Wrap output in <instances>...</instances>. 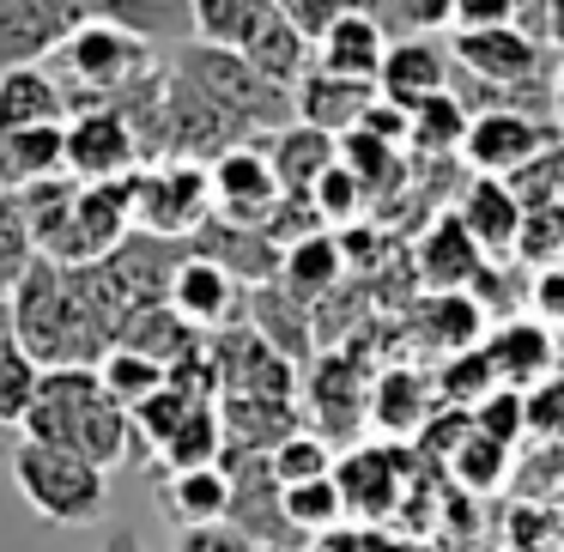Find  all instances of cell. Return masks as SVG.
I'll list each match as a JSON object with an SVG mask.
<instances>
[{"mask_svg":"<svg viewBox=\"0 0 564 552\" xmlns=\"http://www.w3.org/2000/svg\"><path fill=\"white\" fill-rule=\"evenodd\" d=\"M467 419H474V431H486L491 443L516 450V437L528 431V401H522L516 389H491V394H486V401H479Z\"/></svg>","mask_w":564,"mask_h":552,"instance_id":"obj_43","label":"cell"},{"mask_svg":"<svg viewBox=\"0 0 564 552\" xmlns=\"http://www.w3.org/2000/svg\"><path fill=\"white\" fill-rule=\"evenodd\" d=\"M340 268H346V249L334 243L328 231H310V237H297L292 249L280 256V280H285V292L292 297H322L334 280H340Z\"/></svg>","mask_w":564,"mask_h":552,"instance_id":"obj_28","label":"cell"},{"mask_svg":"<svg viewBox=\"0 0 564 552\" xmlns=\"http://www.w3.org/2000/svg\"><path fill=\"white\" fill-rule=\"evenodd\" d=\"M382 31H437L455 19V0H358Z\"/></svg>","mask_w":564,"mask_h":552,"instance_id":"obj_42","label":"cell"},{"mask_svg":"<svg viewBox=\"0 0 564 552\" xmlns=\"http://www.w3.org/2000/svg\"><path fill=\"white\" fill-rule=\"evenodd\" d=\"M7 467H13L19 491H25V504L43 516V522H62V528H98L104 522L110 474L91 467L86 455L19 437V450H13V462H7Z\"/></svg>","mask_w":564,"mask_h":552,"instance_id":"obj_2","label":"cell"},{"mask_svg":"<svg viewBox=\"0 0 564 552\" xmlns=\"http://www.w3.org/2000/svg\"><path fill=\"white\" fill-rule=\"evenodd\" d=\"M437 389H443V401H455V407H467V401L479 407V401H486V394L498 389V377H491V358H486V340L467 346V353H449Z\"/></svg>","mask_w":564,"mask_h":552,"instance_id":"obj_40","label":"cell"},{"mask_svg":"<svg viewBox=\"0 0 564 552\" xmlns=\"http://www.w3.org/2000/svg\"><path fill=\"white\" fill-rule=\"evenodd\" d=\"M455 62L491 91H534L546 74V50L516 25H491V31H455Z\"/></svg>","mask_w":564,"mask_h":552,"instance_id":"obj_9","label":"cell"},{"mask_svg":"<svg viewBox=\"0 0 564 552\" xmlns=\"http://www.w3.org/2000/svg\"><path fill=\"white\" fill-rule=\"evenodd\" d=\"M486 358H491V377L498 389H540L546 377H558V346H552L546 322H498L486 334Z\"/></svg>","mask_w":564,"mask_h":552,"instance_id":"obj_12","label":"cell"},{"mask_svg":"<svg viewBox=\"0 0 564 552\" xmlns=\"http://www.w3.org/2000/svg\"><path fill=\"white\" fill-rule=\"evenodd\" d=\"M219 455H225V425H219V407L213 401H200L195 413L159 443V462L171 467V474H183V467H219Z\"/></svg>","mask_w":564,"mask_h":552,"instance_id":"obj_29","label":"cell"},{"mask_svg":"<svg viewBox=\"0 0 564 552\" xmlns=\"http://www.w3.org/2000/svg\"><path fill=\"white\" fill-rule=\"evenodd\" d=\"M528 297H534L540 322H558V328H564V261L540 268V273H534V285H528Z\"/></svg>","mask_w":564,"mask_h":552,"instance_id":"obj_49","label":"cell"},{"mask_svg":"<svg viewBox=\"0 0 564 552\" xmlns=\"http://www.w3.org/2000/svg\"><path fill=\"white\" fill-rule=\"evenodd\" d=\"M37 237H31V219L19 207V195H0V297L13 292L31 268H37Z\"/></svg>","mask_w":564,"mask_h":552,"instance_id":"obj_35","label":"cell"},{"mask_svg":"<svg viewBox=\"0 0 564 552\" xmlns=\"http://www.w3.org/2000/svg\"><path fill=\"white\" fill-rule=\"evenodd\" d=\"M140 164V140L116 110H74L62 122V171L74 183H122Z\"/></svg>","mask_w":564,"mask_h":552,"instance_id":"obj_5","label":"cell"},{"mask_svg":"<svg viewBox=\"0 0 564 552\" xmlns=\"http://www.w3.org/2000/svg\"><path fill=\"white\" fill-rule=\"evenodd\" d=\"M268 474L273 486H304V479H328L334 474V450L328 437H316V431H292V437H280L268 450Z\"/></svg>","mask_w":564,"mask_h":552,"instance_id":"obj_33","label":"cell"},{"mask_svg":"<svg viewBox=\"0 0 564 552\" xmlns=\"http://www.w3.org/2000/svg\"><path fill=\"white\" fill-rule=\"evenodd\" d=\"M382 55H389V31H382L377 19L365 13V7L340 13V19H334V25L316 37V67H322V74L365 79V86H377Z\"/></svg>","mask_w":564,"mask_h":552,"instance_id":"obj_17","label":"cell"},{"mask_svg":"<svg viewBox=\"0 0 564 552\" xmlns=\"http://www.w3.org/2000/svg\"><path fill=\"white\" fill-rule=\"evenodd\" d=\"M116 346H128V353H140V358H152V365H164V377H171L176 365H188V358H200V334L188 328V322L176 316L171 304L134 310V316L122 322V334H116Z\"/></svg>","mask_w":564,"mask_h":552,"instance_id":"obj_22","label":"cell"},{"mask_svg":"<svg viewBox=\"0 0 564 552\" xmlns=\"http://www.w3.org/2000/svg\"><path fill=\"white\" fill-rule=\"evenodd\" d=\"M431 334H437V346H449V353L479 346V334H486L479 297L474 292H437V304H431Z\"/></svg>","mask_w":564,"mask_h":552,"instance_id":"obj_38","label":"cell"},{"mask_svg":"<svg viewBox=\"0 0 564 552\" xmlns=\"http://www.w3.org/2000/svg\"><path fill=\"white\" fill-rule=\"evenodd\" d=\"M552 147V128L528 110H474L462 134V159L474 164L479 176H522L540 152Z\"/></svg>","mask_w":564,"mask_h":552,"instance_id":"obj_8","label":"cell"},{"mask_svg":"<svg viewBox=\"0 0 564 552\" xmlns=\"http://www.w3.org/2000/svg\"><path fill=\"white\" fill-rule=\"evenodd\" d=\"M437 91H449V62H443L437 43H425V37L389 43V55H382V74H377V98L413 116L419 104L437 98Z\"/></svg>","mask_w":564,"mask_h":552,"instance_id":"obj_16","label":"cell"},{"mask_svg":"<svg viewBox=\"0 0 564 552\" xmlns=\"http://www.w3.org/2000/svg\"><path fill=\"white\" fill-rule=\"evenodd\" d=\"M0 346H13V304L0 297Z\"/></svg>","mask_w":564,"mask_h":552,"instance_id":"obj_51","label":"cell"},{"mask_svg":"<svg viewBox=\"0 0 564 552\" xmlns=\"http://www.w3.org/2000/svg\"><path fill=\"white\" fill-rule=\"evenodd\" d=\"M37 389H43V365L25 353V346H0V425H25V413H31V401H37Z\"/></svg>","mask_w":564,"mask_h":552,"instance_id":"obj_36","label":"cell"},{"mask_svg":"<svg viewBox=\"0 0 564 552\" xmlns=\"http://www.w3.org/2000/svg\"><path fill=\"white\" fill-rule=\"evenodd\" d=\"M522 401H528V431L540 443H564V370L546 377L540 389H528Z\"/></svg>","mask_w":564,"mask_h":552,"instance_id":"obj_45","label":"cell"},{"mask_svg":"<svg viewBox=\"0 0 564 552\" xmlns=\"http://www.w3.org/2000/svg\"><path fill=\"white\" fill-rule=\"evenodd\" d=\"M419 280L431 292H467L479 280V243L455 213H437V225L419 237Z\"/></svg>","mask_w":564,"mask_h":552,"instance_id":"obj_20","label":"cell"},{"mask_svg":"<svg viewBox=\"0 0 564 552\" xmlns=\"http://www.w3.org/2000/svg\"><path fill=\"white\" fill-rule=\"evenodd\" d=\"M334 159H340V140L322 134V128H304V122H285L280 134L268 140V164H273L285 195H310L316 176L328 171Z\"/></svg>","mask_w":564,"mask_h":552,"instance_id":"obj_23","label":"cell"},{"mask_svg":"<svg viewBox=\"0 0 564 552\" xmlns=\"http://www.w3.org/2000/svg\"><path fill=\"white\" fill-rule=\"evenodd\" d=\"M67 98L50 67H7L0 74V128H62Z\"/></svg>","mask_w":564,"mask_h":552,"instance_id":"obj_24","label":"cell"},{"mask_svg":"<svg viewBox=\"0 0 564 552\" xmlns=\"http://www.w3.org/2000/svg\"><path fill=\"white\" fill-rule=\"evenodd\" d=\"M171 74H183L200 98H213L237 128H243V134H261V128H273V134H280L285 122H297V116H292V91L273 86V79H261L237 50L183 43V50H176V62H171Z\"/></svg>","mask_w":564,"mask_h":552,"instance_id":"obj_3","label":"cell"},{"mask_svg":"<svg viewBox=\"0 0 564 552\" xmlns=\"http://www.w3.org/2000/svg\"><path fill=\"white\" fill-rule=\"evenodd\" d=\"M377 104V86H365V79H340V74H322V67H310L304 79L292 86V116L304 128H322V134H352L358 122H365V110Z\"/></svg>","mask_w":564,"mask_h":552,"instance_id":"obj_15","label":"cell"},{"mask_svg":"<svg viewBox=\"0 0 564 552\" xmlns=\"http://www.w3.org/2000/svg\"><path fill=\"white\" fill-rule=\"evenodd\" d=\"M462 134H467V104L455 91H437L413 110V140L406 147H425V152H462Z\"/></svg>","mask_w":564,"mask_h":552,"instance_id":"obj_37","label":"cell"},{"mask_svg":"<svg viewBox=\"0 0 564 552\" xmlns=\"http://www.w3.org/2000/svg\"><path fill=\"white\" fill-rule=\"evenodd\" d=\"M516 455L503 450V443H491L486 431L467 425V437L449 450V474H455V491H498L503 479H510Z\"/></svg>","mask_w":564,"mask_h":552,"instance_id":"obj_31","label":"cell"},{"mask_svg":"<svg viewBox=\"0 0 564 552\" xmlns=\"http://www.w3.org/2000/svg\"><path fill=\"white\" fill-rule=\"evenodd\" d=\"M256 334L273 346L280 358H297L310 346L304 334V310H285V292H273V285H256Z\"/></svg>","mask_w":564,"mask_h":552,"instance_id":"obj_39","label":"cell"},{"mask_svg":"<svg viewBox=\"0 0 564 552\" xmlns=\"http://www.w3.org/2000/svg\"><path fill=\"white\" fill-rule=\"evenodd\" d=\"M552 540H564V522L546 510V504H516V516H510V546L516 552H552Z\"/></svg>","mask_w":564,"mask_h":552,"instance_id":"obj_44","label":"cell"},{"mask_svg":"<svg viewBox=\"0 0 564 552\" xmlns=\"http://www.w3.org/2000/svg\"><path fill=\"white\" fill-rule=\"evenodd\" d=\"M455 31H491V25H516V0H455Z\"/></svg>","mask_w":564,"mask_h":552,"instance_id":"obj_47","label":"cell"},{"mask_svg":"<svg viewBox=\"0 0 564 552\" xmlns=\"http://www.w3.org/2000/svg\"><path fill=\"white\" fill-rule=\"evenodd\" d=\"M104 401V382L98 365H62V370H43V389L31 401L19 437L25 443H50V450H74L79 437V419Z\"/></svg>","mask_w":564,"mask_h":552,"instance_id":"obj_10","label":"cell"},{"mask_svg":"<svg viewBox=\"0 0 564 552\" xmlns=\"http://www.w3.org/2000/svg\"><path fill=\"white\" fill-rule=\"evenodd\" d=\"M256 552H261V546H256Z\"/></svg>","mask_w":564,"mask_h":552,"instance_id":"obj_55","label":"cell"},{"mask_svg":"<svg viewBox=\"0 0 564 552\" xmlns=\"http://www.w3.org/2000/svg\"><path fill=\"white\" fill-rule=\"evenodd\" d=\"M237 55H243L249 67H256L261 79H273V86H285L292 91L297 79L310 74V62H316V43L304 37V31L292 25V19L280 13V7H261L256 13V25L243 31V37H237Z\"/></svg>","mask_w":564,"mask_h":552,"instance_id":"obj_13","label":"cell"},{"mask_svg":"<svg viewBox=\"0 0 564 552\" xmlns=\"http://www.w3.org/2000/svg\"><path fill=\"white\" fill-rule=\"evenodd\" d=\"M261 7H268V0H188V31H195V43L237 50V37L256 25Z\"/></svg>","mask_w":564,"mask_h":552,"instance_id":"obj_34","label":"cell"},{"mask_svg":"<svg viewBox=\"0 0 564 552\" xmlns=\"http://www.w3.org/2000/svg\"><path fill=\"white\" fill-rule=\"evenodd\" d=\"M213 219V188H207V164L188 159H159L134 171V231L183 243Z\"/></svg>","mask_w":564,"mask_h":552,"instance_id":"obj_4","label":"cell"},{"mask_svg":"<svg viewBox=\"0 0 564 552\" xmlns=\"http://www.w3.org/2000/svg\"><path fill=\"white\" fill-rule=\"evenodd\" d=\"M98 382H104V394H110L116 407H128V413H134L147 394L164 389V365H152V358L128 353V346H110V353L98 358Z\"/></svg>","mask_w":564,"mask_h":552,"instance_id":"obj_32","label":"cell"},{"mask_svg":"<svg viewBox=\"0 0 564 552\" xmlns=\"http://www.w3.org/2000/svg\"><path fill=\"white\" fill-rule=\"evenodd\" d=\"M13 450H19V431L0 425V462H13Z\"/></svg>","mask_w":564,"mask_h":552,"instance_id":"obj_52","label":"cell"},{"mask_svg":"<svg viewBox=\"0 0 564 552\" xmlns=\"http://www.w3.org/2000/svg\"><path fill=\"white\" fill-rule=\"evenodd\" d=\"M558 104H564V74H558Z\"/></svg>","mask_w":564,"mask_h":552,"instance_id":"obj_53","label":"cell"},{"mask_svg":"<svg viewBox=\"0 0 564 552\" xmlns=\"http://www.w3.org/2000/svg\"><path fill=\"white\" fill-rule=\"evenodd\" d=\"M67 43V25L50 0H0V74L7 67H43Z\"/></svg>","mask_w":564,"mask_h":552,"instance_id":"obj_19","label":"cell"},{"mask_svg":"<svg viewBox=\"0 0 564 552\" xmlns=\"http://www.w3.org/2000/svg\"><path fill=\"white\" fill-rule=\"evenodd\" d=\"M207 188H213V219H231V225H249V231H268V219L280 213L285 188L273 176L268 152L261 147H231L207 164Z\"/></svg>","mask_w":564,"mask_h":552,"instance_id":"obj_6","label":"cell"},{"mask_svg":"<svg viewBox=\"0 0 564 552\" xmlns=\"http://www.w3.org/2000/svg\"><path fill=\"white\" fill-rule=\"evenodd\" d=\"M62 171V128H0V195H25Z\"/></svg>","mask_w":564,"mask_h":552,"instance_id":"obj_21","label":"cell"},{"mask_svg":"<svg viewBox=\"0 0 564 552\" xmlns=\"http://www.w3.org/2000/svg\"><path fill=\"white\" fill-rule=\"evenodd\" d=\"M273 7H280V13L292 19V25L304 31L310 43H316V37H322V31H328L340 13H352L358 0H273Z\"/></svg>","mask_w":564,"mask_h":552,"instance_id":"obj_46","label":"cell"},{"mask_svg":"<svg viewBox=\"0 0 564 552\" xmlns=\"http://www.w3.org/2000/svg\"><path fill=\"white\" fill-rule=\"evenodd\" d=\"M280 510H285V522H292V534L297 540H322V534H340V522H346V498H340V486H334V474L328 479H304V486H285L280 491Z\"/></svg>","mask_w":564,"mask_h":552,"instance_id":"obj_30","label":"cell"},{"mask_svg":"<svg viewBox=\"0 0 564 552\" xmlns=\"http://www.w3.org/2000/svg\"><path fill=\"white\" fill-rule=\"evenodd\" d=\"M164 304H171L195 334H207V328H237V322H243V285H237L231 273L219 268V261H207V256H195V249H188V256L176 261V273H171V292H164Z\"/></svg>","mask_w":564,"mask_h":552,"instance_id":"obj_11","label":"cell"},{"mask_svg":"<svg viewBox=\"0 0 564 552\" xmlns=\"http://www.w3.org/2000/svg\"><path fill=\"white\" fill-rule=\"evenodd\" d=\"M455 219L467 225V237L479 243V256H510L516 237H522V195H516L510 183H498V176H474L462 195V207H455Z\"/></svg>","mask_w":564,"mask_h":552,"instance_id":"obj_18","label":"cell"},{"mask_svg":"<svg viewBox=\"0 0 564 552\" xmlns=\"http://www.w3.org/2000/svg\"><path fill=\"white\" fill-rule=\"evenodd\" d=\"M334 486H340L346 498V516H389L394 491H401V479H394V455L389 450H352L340 467H334Z\"/></svg>","mask_w":564,"mask_h":552,"instance_id":"obj_26","label":"cell"},{"mask_svg":"<svg viewBox=\"0 0 564 552\" xmlns=\"http://www.w3.org/2000/svg\"><path fill=\"white\" fill-rule=\"evenodd\" d=\"M50 62H55L50 67L55 86H62V98H67V116L98 110V104H110L116 91H128L134 79L159 74L152 43L134 37V31H116V25H79Z\"/></svg>","mask_w":564,"mask_h":552,"instance_id":"obj_1","label":"cell"},{"mask_svg":"<svg viewBox=\"0 0 564 552\" xmlns=\"http://www.w3.org/2000/svg\"><path fill=\"white\" fill-rule=\"evenodd\" d=\"M365 419L382 437H413V431H425V382L413 370H382L365 394Z\"/></svg>","mask_w":564,"mask_h":552,"instance_id":"obj_27","label":"cell"},{"mask_svg":"<svg viewBox=\"0 0 564 552\" xmlns=\"http://www.w3.org/2000/svg\"><path fill=\"white\" fill-rule=\"evenodd\" d=\"M243 128L219 110L213 98H200L183 74H164V159H188V164H213L219 152L243 147Z\"/></svg>","mask_w":564,"mask_h":552,"instance_id":"obj_7","label":"cell"},{"mask_svg":"<svg viewBox=\"0 0 564 552\" xmlns=\"http://www.w3.org/2000/svg\"><path fill=\"white\" fill-rule=\"evenodd\" d=\"M188 249L207 256V261H219L237 285H273L280 280V256H285L268 231H249V225H231V219H207L195 237H188Z\"/></svg>","mask_w":564,"mask_h":552,"instance_id":"obj_14","label":"cell"},{"mask_svg":"<svg viewBox=\"0 0 564 552\" xmlns=\"http://www.w3.org/2000/svg\"><path fill=\"white\" fill-rule=\"evenodd\" d=\"M104 552H147V546H140V534H134V528H110Z\"/></svg>","mask_w":564,"mask_h":552,"instance_id":"obj_50","label":"cell"},{"mask_svg":"<svg viewBox=\"0 0 564 552\" xmlns=\"http://www.w3.org/2000/svg\"><path fill=\"white\" fill-rule=\"evenodd\" d=\"M176 552H256V546H249L231 522H213V528H183Z\"/></svg>","mask_w":564,"mask_h":552,"instance_id":"obj_48","label":"cell"},{"mask_svg":"<svg viewBox=\"0 0 564 552\" xmlns=\"http://www.w3.org/2000/svg\"><path fill=\"white\" fill-rule=\"evenodd\" d=\"M479 552H491V546H479Z\"/></svg>","mask_w":564,"mask_h":552,"instance_id":"obj_54","label":"cell"},{"mask_svg":"<svg viewBox=\"0 0 564 552\" xmlns=\"http://www.w3.org/2000/svg\"><path fill=\"white\" fill-rule=\"evenodd\" d=\"M310 207H316V219L322 225H346V219H358V207H365V183H358L352 171H346L340 159L328 164V171L316 176V188H310Z\"/></svg>","mask_w":564,"mask_h":552,"instance_id":"obj_41","label":"cell"},{"mask_svg":"<svg viewBox=\"0 0 564 552\" xmlns=\"http://www.w3.org/2000/svg\"><path fill=\"white\" fill-rule=\"evenodd\" d=\"M164 510L183 528H213L231 516V474L225 467H183L164 479Z\"/></svg>","mask_w":564,"mask_h":552,"instance_id":"obj_25","label":"cell"}]
</instances>
